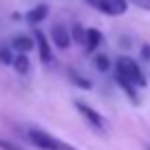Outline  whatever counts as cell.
Returning a JSON list of instances; mask_svg holds the SVG:
<instances>
[{"label": "cell", "mask_w": 150, "mask_h": 150, "mask_svg": "<svg viewBox=\"0 0 150 150\" xmlns=\"http://www.w3.org/2000/svg\"><path fill=\"white\" fill-rule=\"evenodd\" d=\"M29 141H31L33 146H38V148H42V150H77L71 144H64V141L55 139L53 135H49V132H44V130H38V128H31V130H29Z\"/></svg>", "instance_id": "cell-1"}, {"label": "cell", "mask_w": 150, "mask_h": 150, "mask_svg": "<svg viewBox=\"0 0 150 150\" xmlns=\"http://www.w3.org/2000/svg\"><path fill=\"white\" fill-rule=\"evenodd\" d=\"M117 75H122L124 80H128L130 84H137V86H144L146 84V77L141 73L139 64L130 57H119L117 60Z\"/></svg>", "instance_id": "cell-2"}, {"label": "cell", "mask_w": 150, "mask_h": 150, "mask_svg": "<svg viewBox=\"0 0 150 150\" xmlns=\"http://www.w3.org/2000/svg\"><path fill=\"white\" fill-rule=\"evenodd\" d=\"M86 2L93 5L97 11H102V13H106V16H122V13H126V9H128L126 0H86Z\"/></svg>", "instance_id": "cell-3"}, {"label": "cell", "mask_w": 150, "mask_h": 150, "mask_svg": "<svg viewBox=\"0 0 150 150\" xmlns=\"http://www.w3.org/2000/svg\"><path fill=\"white\" fill-rule=\"evenodd\" d=\"M75 108L82 112V117H84L93 128H97V130H106V128H108V126H106V119H104L97 110H93L88 104H84V102H75Z\"/></svg>", "instance_id": "cell-4"}, {"label": "cell", "mask_w": 150, "mask_h": 150, "mask_svg": "<svg viewBox=\"0 0 150 150\" xmlns=\"http://www.w3.org/2000/svg\"><path fill=\"white\" fill-rule=\"evenodd\" d=\"M51 40H53V44H55L57 49H69V44H71V35L62 24H55V27L51 29Z\"/></svg>", "instance_id": "cell-5"}, {"label": "cell", "mask_w": 150, "mask_h": 150, "mask_svg": "<svg viewBox=\"0 0 150 150\" xmlns=\"http://www.w3.org/2000/svg\"><path fill=\"white\" fill-rule=\"evenodd\" d=\"M35 40H38V49H40V57L44 62H51L53 60V53H51V47L47 42V35L42 31H35Z\"/></svg>", "instance_id": "cell-6"}, {"label": "cell", "mask_w": 150, "mask_h": 150, "mask_svg": "<svg viewBox=\"0 0 150 150\" xmlns=\"http://www.w3.org/2000/svg\"><path fill=\"white\" fill-rule=\"evenodd\" d=\"M47 16H49V7L47 5H38L27 13V20H29V24H38V22H42Z\"/></svg>", "instance_id": "cell-7"}, {"label": "cell", "mask_w": 150, "mask_h": 150, "mask_svg": "<svg viewBox=\"0 0 150 150\" xmlns=\"http://www.w3.org/2000/svg\"><path fill=\"white\" fill-rule=\"evenodd\" d=\"M84 42H86V49L93 51V49H97L99 44H102V33H99L97 29H88V31L84 33Z\"/></svg>", "instance_id": "cell-8"}, {"label": "cell", "mask_w": 150, "mask_h": 150, "mask_svg": "<svg viewBox=\"0 0 150 150\" xmlns=\"http://www.w3.org/2000/svg\"><path fill=\"white\" fill-rule=\"evenodd\" d=\"M11 47L24 55L27 51H31V49H33V42H31V38H27V35H18V38L13 40V44H11Z\"/></svg>", "instance_id": "cell-9"}, {"label": "cell", "mask_w": 150, "mask_h": 150, "mask_svg": "<svg viewBox=\"0 0 150 150\" xmlns=\"http://www.w3.org/2000/svg\"><path fill=\"white\" fill-rule=\"evenodd\" d=\"M115 80H117V84L122 86L124 91H126V95L132 99V102H137V91H135V84H130L128 80H124L122 75H115Z\"/></svg>", "instance_id": "cell-10"}, {"label": "cell", "mask_w": 150, "mask_h": 150, "mask_svg": "<svg viewBox=\"0 0 150 150\" xmlns=\"http://www.w3.org/2000/svg\"><path fill=\"white\" fill-rule=\"evenodd\" d=\"M11 64H13V69L18 71L20 75H27V73H29V57L22 55V53H20L18 57H13V62H11Z\"/></svg>", "instance_id": "cell-11"}, {"label": "cell", "mask_w": 150, "mask_h": 150, "mask_svg": "<svg viewBox=\"0 0 150 150\" xmlns=\"http://www.w3.org/2000/svg\"><path fill=\"white\" fill-rule=\"evenodd\" d=\"M93 64H95V69H97V71H108L110 62H108V57H106V55H97Z\"/></svg>", "instance_id": "cell-12"}, {"label": "cell", "mask_w": 150, "mask_h": 150, "mask_svg": "<svg viewBox=\"0 0 150 150\" xmlns=\"http://www.w3.org/2000/svg\"><path fill=\"white\" fill-rule=\"evenodd\" d=\"M0 62L2 64H11L13 62V55H11L9 49H0Z\"/></svg>", "instance_id": "cell-13"}, {"label": "cell", "mask_w": 150, "mask_h": 150, "mask_svg": "<svg viewBox=\"0 0 150 150\" xmlns=\"http://www.w3.org/2000/svg\"><path fill=\"white\" fill-rule=\"evenodd\" d=\"M84 29H82L80 27V24H75V27H73V38H75V42H84Z\"/></svg>", "instance_id": "cell-14"}, {"label": "cell", "mask_w": 150, "mask_h": 150, "mask_svg": "<svg viewBox=\"0 0 150 150\" xmlns=\"http://www.w3.org/2000/svg\"><path fill=\"white\" fill-rule=\"evenodd\" d=\"M71 77H73V82H75L77 86H82V88H91V82H86V80H80V77H77L75 73H71Z\"/></svg>", "instance_id": "cell-15"}, {"label": "cell", "mask_w": 150, "mask_h": 150, "mask_svg": "<svg viewBox=\"0 0 150 150\" xmlns=\"http://www.w3.org/2000/svg\"><path fill=\"white\" fill-rule=\"evenodd\" d=\"M0 148L2 150H22V148H18V146L9 144V141H5V139H0Z\"/></svg>", "instance_id": "cell-16"}, {"label": "cell", "mask_w": 150, "mask_h": 150, "mask_svg": "<svg viewBox=\"0 0 150 150\" xmlns=\"http://www.w3.org/2000/svg\"><path fill=\"white\" fill-rule=\"evenodd\" d=\"M132 2H135V5H139L141 9H148V11H150V0H132Z\"/></svg>", "instance_id": "cell-17"}, {"label": "cell", "mask_w": 150, "mask_h": 150, "mask_svg": "<svg viewBox=\"0 0 150 150\" xmlns=\"http://www.w3.org/2000/svg\"><path fill=\"white\" fill-rule=\"evenodd\" d=\"M141 55H144V60H148V62H150V47H148V44L141 49Z\"/></svg>", "instance_id": "cell-18"}]
</instances>
